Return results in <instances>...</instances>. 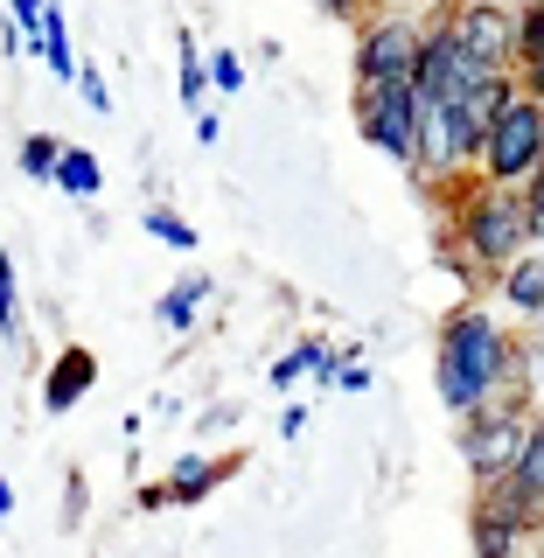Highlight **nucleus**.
<instances>
[{"label":"nucleus","mask_w":544,"mask_h":558,"mask_svg":"<svg viewBox=\"0 0 544 558\" xmlns=\"http://www.w3.org/2000/svg\"><path fill=\"white\" fill-rule=\"evenodd\" d=\"M510 371H517V328L496 322V307L461 301L440 322V342H433V384H440V405L454 418L475 412L496 391H510Z\"/></svg>","instance_id":"f257e3e1"},{"label":"nucleus","mask_w":544,"mask_h":558,"mask_svg":"<svg viewBox=\"0 0 544 558\" xmlns=\"http://www.w3.org/2000/svg\"><path fill=\"white\" fill-rule=\"evenodd\" d=\"M447 189V231H440V252L468 258V266L496 272L531 244V217H523V189H503V182H482V174H454Z\"/></svg>","instance_id":"f03ea898"},{"label":"nucleus","mask_w":544,"mask_h":558,"mask_svg":"<svg viewBox=\"0 0 544 558\" xmlns=\"http://www.w3.org/2000/svg\"><path fill=\"white\" fill-rule=\"evenodd\" d=\"M531 418H537V405L517 391V384H510V391H496L488 405L461 412V468H468V482L488 488V482L510 475V461H517L523 433H531Z\"/></svg>","instance_id":"7ed1b4c3"},{"label":"nucleus","mask_w":544,"mask_h":558,"mask_svg":"<svg viewBox=\"0 0 544 558\" xmlns=\"http://www.w3.org/2000/svg\"><path fill=\"white\" fill-rule=\"evenodd\" d=\"M537 161H544V98L517 92L496 119H488V133L475 147V174L482 182H503V189H523Z\"/></svg>","instance_id":"20e7f679"},{"label":"nucleus","mask_w":544,"mask_h":558,"mask_svg":"<svg viewBox=\"0 0 544 558\" xmlns=\"http://www.w3.org/2000/svg\"><path fill=\"white\" fill-rule=\"evenodd\" d=\"M349 112H356L363 147H377L384 161H398L412 174V154H419V98H412V84H356Z\"/></svg>","instance_id":"39448f33"},{"label":"nucleus","mask_w":544,"mask_h":558,"mask_svg":"<svg viewBox=\"0 0 544 558\" xmlns=\"http://www.w3.org/2000/svg\"><path fill=\"white\" fill-rule=\"evenodd\" d=\"M419 35L426 22L419 14H356V84H412V63H419Z\"/></svg>","instance_id":"423d86ee"},{"label":"nucleus","mask_w":544,"mask_h":558,"mask_svg":"<svg viewBox=\"0 0 544 558\" xmlns=\"http://www.w3.org/2000/svg\"><path fill=\"white\" fill-rule=\"evenodd\" d=\"M461 57H475L488 70H517V8L510 0H447L440 14H433Z\"/></svg>","instance_id":"0eeeda50"},{"label":"nucleus","mask_w":544,"mask_h":558,"mask_svg":"<svg viewBox=\"0 0 544 558\" xmlns=\"http://www.w3.org/2000/svg\"><path fill=\"white\" fill-rule=\"evenodd\" d=\"M238 453H203V447H189V453H174V468L161 482H147L140 488V510H189V502H209L223 482L238 475Z\"/></svg>","instance_id":"6e6552de"},{"label":"nucleus","mask_w":544,"mask_h":558,"mask_svg":"<svg viewBox=\"0 0 544 558\" xmlns=\"http://www.w3.org/2000/svg\"><path fill=\"white\" fill-rule=\"evenodd\" d=\"M92 384H98V356L84 342H63L57 356H49V371H43V412H70Z\"/></svg>","instance_id":"1a4fd4ad"},{"label":"nucleus","mask_w":544,"mask_h":558,"mask_svg":"<svg viewBox=\"0 0 544 558\" xmlns=\"http://www.w3.org/2000/svg\"><path fill=\"white\" fill-rule=\"evenodd\" d=\"M496 293H503V307H510V314L537 322V314H544V244H523L510 266L496 272Z\"/></svg>","instance_id":"9d476101"},{"label":"nucleus","mask_w":544,"mask_h":558,"mask_svg":"<svg viewBox=\"0 0 544 558\" xmlns=\"http://www.w3.org/2000/svg\"><path fill=\"white\" fill-rule=\"evenodd\" d=\"M468 545H475V558H531L544 537H531V531H517L510 517H496V510H468Z\"/></svg>","instance_id":"9b49d317"},{"label":"nucleus","mask_w":544,"mask_h":558,"mask_svg":"<svg viewBox=\"0 0 544 558\" xmlns=\"http://www.w3.org/2000/svg\"><path fill=\"white\" fill-rule=\"evenodd\" d=\"M336 371H342V349H328L322 336H301L287 356L273 363V391H287V384H301V377H322V391H328Z\"/></svg>","instance_id":"f8f14e48"},{"label":"nucleus","mask_w":544,"mask_h":558,"mask_svg":"<svg viewBox=\"0 0 544 558\" xmlns=\"http://www.w3.org/2000/svg\"><path fill=\"white\" fill-rule=\"evenodd\" d=\"M28 49L49 63V77L77 84V49H70V22H63V8H57V0H49V8H43V22L28 28Z\"/></svg>","instance_id":"ddd939ff"},{"label":"nucleus","mask_w":544,"mask_h":558,"mask_svg":"<svg viewBox=\"0 0 544 558\" xmlns=\"http://www.w3.org/2000/svg\"><path fill=\"white\" fill-rule=\"evenodd\" d=\"M209 293H217V279H209V272H182V279L161 293V328L189 336V328H196V314L209 307Z\"/></svg>","instance_id":"4468645a"},{"label":"nucleus","mask_w":544,"mask_h":558,"mask_svg":"<svg viewBox=\"0 0 544 558\" xmlns=\"http://www.w3.org/2000/svg\"><path fill=\"white\" fill-rule=\"evenodd\" d=\"M49 182H57L63 196L92 203L98 189H105V168H98V154H92V147H70V140H63V154H57V174H49Z\"/></svg>","instance_id":"2eb2a0df"},{"label":"nucleus","mask_w":544,"mask_h":558,"mask_svg":"<svg viewBox=\"0 0 544 558\" xmlns=\"http://www.w3.org/2000/svg\"><path fill=\"white\" fill-rule=\"evenodd\" d=\"M510 384L531 398V405H544V322L517 328V371H510Z\"/></svg>","instance_id":"dca6fc26"},{"label":"nucleus","mask_w":544,"mask_h":558,"mask_svg":"<svg viewBox=\"0 0 544 558\" xmlns=\"http://www.w3.org/2000/svg\"><path fill=\"white\" fill-rule=\"evenodd\" d=\"M174 57H182V63H174V92H182L189 112H196V105L209 98V63H203V43H196V35H174Z\"/></svg>","instance_id":"f3484780"},{"label":"nucleus","mask_w":544,"mask_h":558,"mask_svg":"<svg viewBox=\"0 0 544 558\" xmlns=\"http://www.w3.org/2000/svg\"><path fill=\"white\" fill-rule=\"evenodd\" d=\"M147 238L174 244V252H196V223H189L182 209H168V203H154V209H147Z\"/></svg>","instance_id":"a211bd4d"},{"label":"nucleus","mask_w":544,"mask_h":558,"mask_svg":"<svg viewBox=\"0 0 544 558\" xmlns=\"http://www.w3.org/2000/svg\"><path fill=\"white\" fill-rule=\"evenodd\" d=\"M0 342H22V287H14L8 252H0Z\"/></svg>","instance_id":"6ab92c4d"},{"label":"nucleus","mask_w":544,"mask_h":558,"mask_svg":"<svg viewBox=\"0 0 544 558\" xmlns=\"http://www.w3.org/2000/svg\"><path fill=\"white\" fill-rule=\"evenodd\" d=\"M57 154H63L57 133H28L22 140V174H28V182H49V174H57Z\"/></svg>","instance_id":"aec40b11"},{"label":"nucleus","mask_w":544,"mask_h":558,"mask_svg":"<svg viewBox=\"0 0 544 558\" xmlns=\"http://www.w3.org/2000/svg\"><path fill=\"white\" fill-rule=\"evenodd\" d=\"M209 92H217V98H231V92H244V57H238V49H209Z\"/></svg>","instance_id":"412c9836"},{"label":"nucleus","mask_w":544,"mask_h":558,"mask_svg":"<svg viewBox=\"0 0 544 558\" xmlns=\"http://www.w3.org/2000/svg\"><path fill=\"white\" fill-rule=\"evenodd\" d=\"M84 510H92V482H84V468H70L63 475V531H77Z\"/></svg>","instance_id":"4be33fe9"},{"label":"nucleus","mask_w":544,"mask_h":558,"mask_svg":"<svg viewBox=\"0 0 544 558\" xmlns=\"http://www.w3.org/2000/svg\"><path fill=\"white\" fill-rule=\"evenodd\" d=\"M523 217H531V244H544V161L531 168V182H523Z\"/></svg>","instance_id":"5701e85b"},{"label":"nucleus","mask_w":544,"mask_h":558,"mask_svg":"<svg viewBox=\"0 0 544 558\" xmlns=\"http://www.w3.org/2000/svg\"><path fill=\"white\" fill-rule=\"evenodd\" d=\"M77 92H84V105H92V112H112V92H105V70H84V63H77Z\"/></svg>","instance_id":"b1692460"},{"label":"nucleus","mask_w":544,"mask_h":558,"mask_svg":"<svg viewBox=\"0 0 544 558\" xmlns=\"http://www.w3.org/2000/svg\"><path fill=\"white\" fill-rule=\"evenodd\" d=\"M517 84H523L531 98H544V49H531V57L517 63Z\"/></svg>","instance_id":"393cba45"},{"label":"nucleus","mask_w":544,"mask_h":558,"mask_svg":"<svg viewBox=\"0 0 544 558\" xmlns=\"http://www.w3.org/2000/svg\"><path fill=\"white\" fill-rule=\"evenodd\" d=\"M43 8H49V0H8V22L22 28V35H28L35 22H43Z\"/></svg>","instance_id":"a878e982"},{"label":"nucleus","mask_w":544,"mask_h":558,"mask_svg":"<svg viewBox=\"0 0 544 558\" xmlns=\"http://www.w3.org/2000/svg\"><path fill=\"white\" fill-rule=\"evenodd\" d=\"M336 391H371V371H363L356 356H342V371H336Z\"/></svg>","instance_id":"bb28decb"},{"label":"nucleus","mask_w":544,"mask_h":558,"mask_svg":"<svg viewBox=\"0 0 544 558\" xmlns=\"http://www.w3.org/2000/svg\"><path fill=\"white\" fill-rule=\"evenodd\" d=\"M196 140H203V147H217V140H223V119L209 112V105H196Z\"/></svg>","instance_id":"cd10ccee"},{"label":"nucleus","mask_w":544,"mask_h":558,"mask_svg":"<svg viewBox=\"0 0 544 558\" xmlns=\"http://www.w3.org/2000/svg\"><path fill=\"white\" fill-rule=\"evenodd\" d=\"M314 8H322V14H336V22H356V14H363V0H314Z\"/></svg>","instance_id":"c85d7f7f"},{"label":"nucleus","mask_w":544,"mask_h":558,"mask_svg":"<svg viewBox=\"0 0 544 558\" xmlns=\"http://www.w3.org/2000/svg\"><path fill=\"white\" fill-rule=\"evenodd\" d=\"M8 517H14V482L0 475V523H8Z\"/></svg>","instance_id":"c756f323"},{"label":"nucleus","mask_w":544,"mask_h":558,"mask_svg":"<svg viewBox=\"0 0 544 558\" xmlns=\"http://www.w3.org/2000/svg\"><path fill=\"white\" fill-rule=\"evenodd\" d=\"M523 8H537V14H544V0H523Z\"/></svg>","instance_id":"7c9ffc66"},{"label":"nucleus","mask_w":544,"mask_h":558,"mask_svg":"<svg viewBox=\"0 0 544 558\" xmlns=\"http://www.w3.org/2000/svg\"><path fill=\"white\" fill-rule=\"evenodd\" d=\"M510 8H523V0H510Z\"/></svg>","instance_id":"2f4dec72"},{"label":"nucleus","mask_w":544,"mask_h":558,"mask_svg":"<svg viewBox=\"0 0 544 558\" xmlns=\"http://www.w3.org/2000/svg\"><path fill=\"white\" fill-rule=\"evenodd\" d=\"M537 322H544V314H537Z\"/></svg>","instance_id":"473e14b6"}]
</instances>
